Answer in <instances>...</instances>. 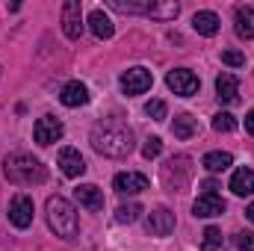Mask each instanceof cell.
<instances>
[{"label": "cell", "instance_id": "cell-1", "mask_svg": "<svg viewBox=\"0 0 254 251\" xmlns=\"http://www.w3.org/2000/svg\"><path fill=\"white\" fill-rule=\"evenodd\" d=\"M92 148L104 157H127L133 151V130L116 119H104L92 127V136H89Z\"/></svg>", "mask_w": 254, "mask_h": 251}, {"label": "cell", "instance_id": "cell-2", "mask_svg": "<svg viewBox=\"0 0 254 251\" xmlns=\"http://www.w3.org/2000/svg\"><path fill=\"white\" fill-rule=\"evenodd\" d=\"M3 172H6V178H9V184H15V187H39V184H45V178H48L42 160H36L33 154H24V151L9 154V157L3 160Z\"/></svg>", "mask_w": 254, "mask_h": 251}, {"label": "cell", "instance_id": "cell-3", "mask_svg": "<svg viewBox=\"0 0 254 251\" xmlns=\"http://www.w3.org/2000/svg\"><path fill=\"white\" fill-rule=\"evenodd\" d=\"M45 210H48V225H51V231H54L57 237H63V240H74V237H77L80 225H77L74 204H71L68 198H63V195H51Z\"/></svg>", "mask_w": 254, "mask_h": 251}, {"label": "cell", "instance_id": "cell-4", "mask_svg": "<svg viewBox=\"0 0 254 251\" xmlns=\"http://www.w3.org/2000/svg\"><path fill=\"white\" fill-rule=\"evenodd\" d=\"M166 86H169L175 95H181V98H192V95L198 92L201 80L192 74L190 68H172V71L166 74Z\"/></svg>", "mask_w": 254, "mask_h": 251}, {"label": "cell", "instance_id": "cell-5", "mask_svg": "<svg viewBox=\"0 0 254 251\" xmlns=\"http://www.w3.org/2000/svg\"><path fill=\"white\" fill-rule=\"evenodd\" d=\"M119 83H122V92H125V95H142V92H148V89H151L154 77H151V71H148V68L136 65V68H127Z\"/></svg>", "mask_w": 254, "mask_h": 251}, {"label": "cell", "instance_id": "cell-6", "mask_svg": "<svg viewBox=\"0 0 254 251\" xmlns=\"http://www.w3.org/2000/svg\"><path fill=\"white\" fill-rule=\"evenodd\" d=\"M33 213H36V207H33V198L30 195H15L9 201V222L18 231H24V228L33 225Z\"/></svg>", "mask_w": 254, "mask_h": 251}, {"label": "cell", "instance_id": "cell-7", "mask_svg": "<svg viewBox=\"0 0 254 251\" xmlns=\"http://www.w3.org/2000/svg\"><path fill=\"white\" fill-rule=\"evenodd\" d=\"M63 33L71 42H77L83 36V6H80V0H68L63 6Z\"/></svg>", "mask_w": 254, "mask_h": 251}, {"label": "cell", "instance_id": "cell-8", "mask_svg": "<svg viewBox=\"0 0 254 251\" xmlns=\"http://www.w3.org/2000/svg\"><path fill=\"white\" fill-rule=\"evenodd\" d=\"M65 133V127L60 119H54V116H42L36 127H33V139L39 142V145H54V142H60Z\"/></svg>", "mask_w": 254, "mask_h": 251}, {"label": "cell", "instance_id": "cell-9", "mask_svg": "<svg viewBox=\"0 0 254 251\" xmlns=\"http://www.w3.org/2000/svg\"><path fill=\"white\" fill-rule=\"evenodd\" d=\"M145 228H148L151 237H169V234L175 231V213L166 210V207H157V210H151V216L145 219Z\"/></svg>", "mask_w": 254, "mask_h": 251}, {"label": "cell", "instance_id": "cell-10", "mask_svg": "<svg viewBox=\"0 0 254 251\" xmlns=\"http://www.w3.org/2000/svg\"><path fill=\"white\" fill-rule=\"evenodd\" d=\"M113 187H116L119 195H139V192L148 189V178L139 175V172H122V175H116Z\"/></svg>", "mask_w": 254, "mask_h": 251}, {"label": "cell", "instance_id": "cell-11", "mask_svg": "<svg viewBox=\"0 0 254 251\" xmlns=\"http://www.w3.org/2000/svg\"><path fill=\"white\" fill-rule=\"evenodd\" d=\"M74 198L80 207H86L89 213H101L104 210V192L95 187V184H80L74 189Z\"/></svg>", "mask_w": 254, "mask_h": 251}, {"label": "cell", "instance_id": "cell-12", "mask_svg": "<svg viewBox=\"0 0 254 251\" xmlns=\"http://www.w3.org/2000/svg\"><path fill=\"white\" fill-rule=\"evenodd\" d=\"M192 213L198 216V219H213V216H222L225 213V201L219 198V195H198L195 198V204H192Z\"/></svg>", "mask_w": 254, "mask_h": 251}, {"label": "cell", "instance_id": "cell-13", "mask_svg": "<svg viewBox=\"0 0 254 251\" xmlns=\"http://www.w3.org/2000/svg\"><path fill=\"white\" fill-rule=\"evenodd\" d=\"M60 169H63L65 178H80L86 172V160L77 148H63L60 151Z\"/></svg>", "mask_w": 254, "mask_h": 251}, {"label": "cell", "instance_id": "cell-14", "mask_svg": "<svg viewBox=\"0 0 254 251\" xmlns=\"http://www.w3.org/2000/svg\"><path fill=\"white\" fill-rule=\"evenodd\" d=\"M216 98L222 104H237L240 101V80L234 74H219L216 77Z\"/></svg>", "mask_w": 254, "mask_h": 251}, {"label": "cell", "instance_id": "cell-15", "mask_svg": "<svg viewBox=\"0 0 254 251\" xmlns=\"http://www.w3.org/2000/svg\"><path fill=\"white\" fill-rule=\"evenodd\" d=\"M219 15L216 12H210V9H201V12H195L192 15V30L198 33V36H216L219 33Z\"/></svg>", "mask_w": 254, "mask_h": 251}, {"label": "cell", "instance_id": "cell-16", "mask_svg": "<svg viewBox=\"0 0 254 251\" xmlns=\"http://www.w3.org/2000/svg\"><path fill=\"white\" fill-rule=\"evenodd\" d=\"M60 101H63L65 107H83V104H89V89H86L80 80H71V83L63 86Z\"/></svg>", "mask_w": 254, "mask_h": 251}, {"label": "cell", "instance_id": "cell-17", "mask_svg": "<svg viewBox=\"0 0 254 251\" xmlns=\"http://www.w3.org/2000/svg\"><path fill=\"white\" fill-rule=\"evenodd\" d=\"M231 192L234 195H240V198H246V195H254V172L252 169H237L234 175H231Z\"/></svg>", "mask_w": 254, "mask_h": 251}, {"label": "cell", "instance_id": "cell-18", "mask_svg": "<svg viewBox=\"0 0 254 251\" xmlns=\"http://www.w3.org/2000/svg\"><path fill=\"white\" fill-rule=\"evenodd\" d=\"M234 24H237L240 39H254V6H237Z\"/></svg>", "mask_w": 254, "mask_h": 251}, {"label": "cell", "instance_id": "cell-19", "mask_svg": "<svg viewBox=\"0 0 254 251\" xmlns=\"http://www.w3.org/2000/svg\"><path fill=\"white\" fill-rule=\"evenodd\" d=\"M89 27H92V33H95L98 39H113V33H116L110 15H107L104 9H92V12H89Z\"/></svg>", "mask_w": 254, "mask_h": 251}, {"label": "cell", "instance_id": "cell-20", "mask_svg": "<svg viewBox=\"0 0 254 251\" xmlns=\"http://www.w3.org/2000/svg\"><path fill=\"white\" fill-rule=\"evenodd\" d=\"M178 12H181V6L175 0H151V6H148V18H157V21H172V18H178Z\"/></svg>", "mask_w": 254, "mask_h": 251}, {"label": "cell", "instance_id": "cell-21", "mask_svg": "<svg viewBox=\"0 0 254 251\" xmlns=\"http://www.w3.org/2000/svg\"><path fill=\"white\" fill-rule=\"evenodd\" d=\"M231 163H234V157H231L228 151H210V154H204V160H201V166H204L210 175H219V172L231 169Z\"/></svg>", "mask_w": 254, "mask_h": 251}, {"label": "cell", "instance_id": "cell-22", "mask_svg": "<svg viewBox=\"0 0 254 251\" xmlns=\"http://www.w3.org/2000/svg\"><path fill=\"white\" fill-rule=\"evenodd\" d=\"M172 133H175L178 139H192V136H198V119H195V116H190V113L175 116Z\"/></svg>", "mask_w": 254, "mask_h": 251}, {"label": "cell", "instance_id": "cell-23", "mask_svg": "<svg viewBox=\"0 0 254 251\" xmlns=\"http://www.w3.org/2000/svg\"><path fill=\"white\" fill-rule=\"evenodd\" d=\"M222 246V231L216 225H210L204 234H201V251H216Z\"/></svg>", "mask_w": 254, "mask_h": 251}, {"label": "cell", "instance_id": "cell-24", "mask_svg": "<svg viewBox=\"0 0 254 251\" xmlns=\"http://www.w3.org/2000/svg\"><path fill=\"white\" fill-rule=\"evenodd\" d=\"M139 213H142V207H139L136 201H130V204H122V207L116 210V222H122V225H130V222H136V219H139Z\"/></svg>", "mask_w": 254, "mask_h": 251}, {"label": "cell", "instance_id": "cell-25", "mask_svg": "<svg viewBox=\"0 0 254 251\" xmlns=\"http://www.w3.org/2000/svg\"><path fill=\"white\" fill-rule=\"evenodd\" d=\"M231 249L234 251H254V234L252 231H240V234H234Z\"/></svg>", "mask_w": 254, "mask_h": 251}, {"label": "cell", "instance_id": "cell-26", "mask_svg": "<svg viewBox=\"0 0 254 251\" xmlns=\"http://www.w3.org/2000/svg\"><path fill=\"white\" fill-rule=\"evenodd\" d=\"M237 127V119L231 116V113H219V116H213V130L216 133H231Z\"/></svg>", "mask_w": 254, "mask_h": 251}, {"label": "cell", "instance_id": "cell-27", "mask_svg": "<svg viewBox=\"0 0 254 251\" xmlns=\"http://www.w3.org/2000/svg\"><path fill=\"white\" fill-rule=\"evenodd\" d=\"M160 151H163V142H160V136H151V139H145V145H142V157H145V160H154V157H160Z\"/></svg>", "mask_w": 254, "mask_h": 251}, {"label": "cell", "instance_id": "cell-28", "mask_svg": "<svg viewBox=\"0 0 254 251\" xmlns=\"http://www.w3.org/2000/svg\"><path fill=\"white\" fill-rule=\"evenodd\" d=\"M145 116L154 119V122H163V119H166V104H163V101H148V104H145Z\"/></svg>", "mask_w": 254, "mask_h": 251}, {"label": "cell", "instance_id": "cell-29", "mask_svg": "<svg viewBox=\"0 0 254 251\" xmlns=\"http://www.w3.org/2000/svg\"><path fill=\"white\" fill-rule=\"evenodd\" d=\"M222 63L231 65V68H243V65H246V57H243L240 51H225V54H222Z\"/></svg>", "mask_w": 254, "mask_h": 251}, {"label": "cell", "instance_id": "cell-30", "mask_svg": "<svg viewBox=\"0 0 254 251\" xmlns=\"http://www.w3.org/2000/svg\"><path fill=\"white\" fill-rule=\"evenodd\" d=\"M216 189H219L216 181H207V184H204V192H207V195H216Z\"/></svg>", "mask_w": 254, "mask_h": 251}, {"label": "cell", "instance_id": "cell-31", "mask_svg": "<svg viewBox=\"0 0 254 251\" xmlns=\"http://www.w3.org/2000/svg\"><path fill=\"white\" fill-rule=\"evenodd\" d=\"M246 130H249V133L254 136V110L249 113V116H246Z\"/></svg>", "mask_w": 254, "mask_h": 251}, {"label": "cell", "instance_id": "cell-32", "mask_svg": "<svg viewBox=\"0 0 254 251\" xmlns=\"http://www.w3.org/2000/svg\"><path fill=\"white\" fill-rule=\"evenodd\" d=\"M246 216H249V222L254 225V204H249V210H246Z\"/></svg>", "mask_w": 254, "mask_h": 251}]
</instances>
